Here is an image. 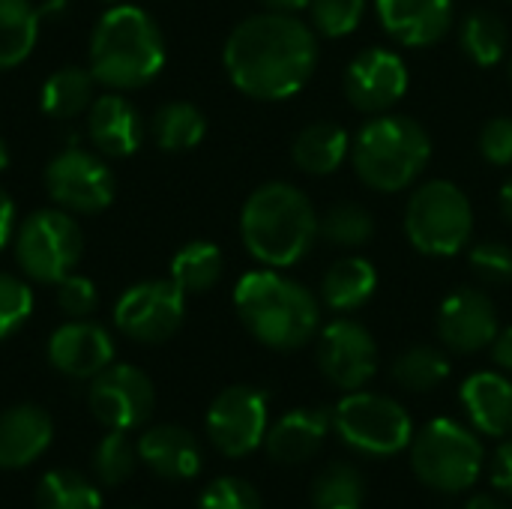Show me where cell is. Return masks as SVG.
Instances as JSON below:
<instances>
[{
    "label": "cell",
    "instance_id": "cell-9",
    "mask_svg": "<svg viewBox=\"0 0 512 509\" xmlns=\"http://www.w3.org/2000/svg\"><path fill=\"white\" fill-rule=\"evenodd\" d=\"M84 249V234L66 210H36L21 222L15 258L36 282L57 285L72 273Z\"/></svg>",
    "mask_w": 512,
    "mask_h": 509
},
{
    "label": "cell",
    "instance_id": "cell-45",
    "mask_svg": "<svg viewBox=\"0 0 512 509\" xmlns=\"http://www.w3.org/2000/svg\"><path fill=\"white\" fill-rule=\"evenodd\" d=\"M267 9L273 12H297V9H309V0H261Z\"/></svg>",
    "mask_w": 512,
    "mask_h": 509
},
{
    "label": "cell",
    "instance_id": "cell-34",
    "mask_svg": "<svg viewBox=\"0 0 512 509\" xmlns=\"http://www.w3.org/2000/svg\"><path fill=\"white\" fill-rule=\"evenodd\" d=\"M36 509H102V501L81 474L51 471L36 489Z\"/></svg>",
    "mask_w": 512,
    "mask_h": 509
},
{
    "label": "cell",
    "instance_id": "cell-23",
    "mask_svg": "<svg viewBox=\"0 0 512 509\" xmlns=\"http://www.w3.org/2000/svg\"><path fill=\"white\" fill-rule=\"evenodd\" d=\"M462 405L471 423L492 438L512 432V381L498 372H477L462 384Z\"/></svg>",
    "mask_w": 512,
    "mask_h": 509
},
{
    "label": "cell",
    "instance_id": "cell-24",
    "mask_svg": "<svg viewBox=\"0 0 512 509\" xmlns=\"http://www.w3.org/2000/svg\"><path fill=\"white\" fill-rule=\"evenodd\" d=\"M378 288V270L360 255H345L321 279V300L333 312H357L372 300Z\"/></svg>",
    "mask_w": 512,
    "mask_h": 509
},
{
    "label": "cell",
    "instance_id": "cell-3",
    "mask_svg": "<svg viewBox=\"0 0 512 509\" xmlns=\"http://www.w3.org/2000/svg\"><path fill=\"white\" fill-rule=\"evenodd\" d=\"M246 252L264 267H291L309 255L318 237V213L309 195L285 180L258 186L240 213Z\"/></svg>",
    "mask_w": 512,
    "mask_h": 509
},
{
    "label": "cell",
    "instance_id": "cell-18",
    "mask_svg": "<svg viewBox=\"0 0 512 509\" xmlns=\"http://www.w3.org/2000/svg\"><path fill=\"white\" fill-rule=\"evenodd\" d=\"M48 360L57 372L69 378H96L102 369L111 366L114 342L99 324L78 318L54 330L48 342Z\"/></svg>",
    "mask_w": 512,
    "mask_h": 509
},
{
    "label": "cell",
    "instance_id": "cell-28",
    "mask_svg": "<svg viewBox=\"0 0 512 509\" xmlns=\"http://www.w3.org/2000/svg\"><path fill=\"white\" fill-rule=\"evenodd\" d=\"M222 267H225V258H222V249L216 243L192 240V243H186L174 255V261H171V282L183 294H204V291H210L219 282Z\"/></svg>",
    "mask_w": 512,
    "mask_h": 509
},
{
    "label": "cell",
    "instance_id": "cell-8",
    "mask_svg": "<svg viewBox=\"0 0 512 509\" xmlns=\"http://www.w3.org/2000/svg\"><path fill=\"white\" fill-rule=\"evenodd\" d=\"M333 429L351 450L378 459L402 453L414 438L411 414L399 402L363 390L348 393L336 405Z\"/></svg>",
    "mask_w": 512,
    "mask_h": 509
},
{
    "label": "cell",
    "instance_id": "cell-6",
    "mask_svg": "<svg viewBox=\"0 0 512 509\" xmlns=\"http://www.w3.org/2000/svg\"><path fill=\"white\" fill-rule=\"evenodd\" d=\"M474 231V207L450 180H429L414 189L405 207L408 243L429 258H450L465 249Z\"/></svg>",
    "mask_w": 512,
    "mask_h": 509
},
{
    "label": "cell",
    "instance_id": "cell-25",
    "mask_svg": "<svg viewBox=\"0 0 512 509\" xmlns=\"http://www.w3.org/2000/svg\"><path fill=\"white\" fill-rule=\"evenodd\" d=\"M351 153V138L348 132L333 123V120H315L306 129L297 132L291 156L294 165L306 174H333Z\"/></svg>",
    "mask_w": 512,
    "mask_h": 509
},
{
    "label": "cell",
    "instance_id": "cell-31",
    "mask_svg": "<svg viewBox=\"0 0 512 509\" xmlns=\"http://www.w3.org/2000/svg\"><path fill=\"white\" fill-rule=\"evenodd\" d=\"M450 378V360L432 345H414L393 363V381L408 393H432Z\"/></svg>",
    "mask_w": 512,
    "mask_h": 509
},
{
    "label": "cell",
    "instance_id": "cell-5",
    "mask_svg": "<svg viewBox=\"0 0 512 509\" xmlns=\"http://www.w3.org/2000/svg\"><path fill=\"white\" fill-rule=\"evenodd\" d=\"M432 159V138L414 117L378 114L351 144V162L357 177L375 192L408 189Z\"/></svg>",
    "mask_w": 512,
    "mask_h": 509
},
{
    "label": "cell",
    "instance_id": "cell-26",
    "mask_svg": "<svg viewBox=\"0 0 512 509\" xmlns=\"http://www.w3.org/2000/svg\"><path fill=\"white\" fill-rule=\"evenodd\" d=\"M93 72L81 66H63L42 84V111L54 120H72L93 105Z\"/></svg>",
    "mask_w": 512,
    "mask_h": 509
},
{
    "label": "cell",
    "instance_id": "cell-44",
    "mask_svg": "<svg viewBox=\"0 0 512 509\" xmlns=\"http://www.w3.org/2000/svg\"><path fill=\"white\" fill-rule=\"evenodd\" d=\"M12 228H15V204H12V198L0 189V249L9 243Z\"/></svg>",
    "mask_w": 512,
    "mask_h": 509
},
{
    "label": "cell",
    "instance_id": "cell-10",
    "mask_svg": "<svg viewBox=\"0 0 512 509\" xmlns=\"http://www.w3.org/2000/svg\"><path fill=\"white\" fill-rule=\"evenodd\" d=\"M186 315V294L171 279H150L132 285L114 306L117 330L135 342H168Z\"/></svg>",
    "mask_w": 512,
    "mask_h": 509
},
{
    "label": "cell",
    "instance_id": "cell-30",
    "mask_svg": "<svg viewBox=\"0 0 512 509\" xmlns=\"http://www.w3.org/2000/svg\"><path fill=\"white\" fill-rule=\"evenodd\" d=\"M207 120L192 102H168L153 114V138L168 153L192 150L204 141Z\"/></svg>",
    "mask_w": 512,
    "mask_h": 509
},
{
    "label": "cell",
    "instance_id": "cell-12",
    "mask_svg": "<svg viewBox=\"0 0 512 509\" xmlns=\"http://www.w3.org/2000/svg\"><path fill=\"white\" fill-rule=\"evenodd\" d=\"M207 435L222 456H249L267 438V396L246 384L222 390L207 411Z\"/></svg>",
    "mask_w": 512,
    "mask_h": 509
},
{
    "label": "cell",
    "instance_id": "cell-20",
    "mask_svg": "<svg viewBox=\"0 0 512 509\" xmlns=\"http://www.w3.org/2000/svg\"><path fill=\"white\" fill-rule=\"evenodd\" d=\"M138 459L165 480H192L201 465V447L183 426H153L138 441Z\"/></svg>",
    "mask_w": 512,
    "mask_h": 509
},
{
    "label": "cell",
    "instance_id": "cell-27",
    "mask_svg": "<svg viewBox=\"0 0 512 509\" xmlns=\"http://www.w3.org/2000/svg\"><path fill=\"white\" fill-rule=\"evenodd\" d=\"M459 39H462V51L477 66H495V63H501L504 54H507V48H510L507 21L498 12H492V9H474V12H468V18L462 21Z\"/></svg>",
    "mask_w": 512,
    "mask_h": 509
},
{
    "label": "cell",
    "instance_id": "cell-14",
    "mask_svg": "<svg viewBox=\"0 0 512 509\" xmlns=\"http://www.w3.org/2000/svg\"><path fill=\"white\" fill-rule=\"evenodd\" d=\"M156 393L150 378L126 363L108 366L93 378L90 387V411L99 423L117 432H129L153 414Z\"/></svg>",
    "mask_w": 512,
    "mask_h": 509
},
{
    "label": "cell",
    "instance_id": "cell-32",
    "mask_svg": "<svg viewBox=\"0 0 512 509\" xmlns=\"http://www.w3.org/2000/svg\"><path fill=\"white\" fill-rule=\"evenodd\" d=\"M363 504H366V480L348 462L327 465L312 483L315 509H363Z\"/></svg>",
    "mask_w": 512,
    "mask_h": 509
},
{
    "label": "cell",
    "instance_id": "cell-42",
    "mask_svg": "<svg viewBox=\"0 0 512 509\" xmlns=\"http://www.w3.org/2000/svg\"><path fill=\"white\" fill-rule=\"evenodd\" d=\"M492 486L512 498V441L501 444L492 456Z\"/></svg>",
    "mask_w": 512,
    "mask_h": 509
},
{
    "label": "cell",
    "instance_id": "cell-11",
    "mask_svg": "<svg viewBox=\"0 0 512 509\" xmlns=\"http://www.w3.org/2000/svg\"><path fill=\"white\" fill-rule=\"evenodd\" d=\"M45 189L66 213H99L114 201V174L99 156L69 147L48 162Z\"/></svg>",
    "mask_w": 512,
    "mask_h": 509
},
{
    "label": "cell",
    "instance_id": "cell-4",
    "mask_svg": "<svg viewBox=\"0 0 512 509\" xmlns=\"http://www.w3.org/2000/svg\"><path fill=\"white\" fill-rule=\"evenodd\" d=\"M165 66L159 24L138 6L108 9L90 39V72L99 84L135 90L150 84Z\"/></svg>",
    "mask_w": 512,
    "mask_h": 509
},
{
    "label": "cell",
    "instance_id": "cell-38",
    "mask_svg": "<svg viewBox=\"0 0 512 509\" xmlns=\"http://www.w3.org/2000/svg\"><path fill=\"white\" fill-rule=\"evenodd\" d=\"M30 312H33L30 288L12 273H0V342L9 339L18 327H24Z\"/></svg>",
    "mask_w": 512,
    "mask_h": 509
},
{
    "label": "cell",
    "instance_id": "cell-35",
    "mask_svg": "<svg viewBox=\"0 0 512 509\" xmlns=\"http://www.w3.org/2000/svg\"><path fill=\"white\" fill-rule=\"evenodd\" d=\"M135 462H138V447H132L126 432H117V429H111L102 438V444L96 447V456H93L96 477L105 486L126 483L132 477V471H135Z\"/></svg>",
    "mask_w": 512,
    "mask_h": 509
},
{
    "label": "cell",
    "instance_id": "cell-39",
    "mask_svg": "<svg viewBox=\"0 0 512 509\" xmlns=\"http://www.w3.org/2000/svg\"><path fill=\"white\" fill-rule=\"evenodd\" d=\"M198 509H261V495L240 477H222L204 489Z\"/></svg>",
    "mask_w": 512,
    "mask_h": 509
},
{
    "label": "cell",
    "instance_id": "cell-37",
    "mask_svg": "<svg viewBox=\"0 0 512 509\" xmlns=\"http://www.w3.org/2000/svg\"><path fill=\"white\" fill-rule=\"evenodd\" d=\"M468 264L474 276L486 285L512 282V246L504 240H483L471 249Z\"/></svg>",
    "mask_w": 512,
    "mask_h": 509
},
{
    "label": "cell",
    "instance_id": "cell-29",
    "mask_svg": "<svg viewBox=\"0 0 512 509\" xmlns=\"http://www.w3.org/2000/svg\"><path fill=\"white\" fill-rule=\"evenodd\" d=\"M39 36V12L30 0H0V69L30 57Z\"/></svg>",
    "mask_w": 512,
    "mask_h": 509
},
{
    "label": "cell",
    "instance_id": "cell-7",
    "mask_svg": "<svg viewBox=\"0 0 512 509\" xmlns=\"http://www.w3.org/2000/svg\"><path fill=\"white\" fill-rule=\"evenodd\" d=\"M486 453L480 438L456 420L438 417L411 438V465L423 486L456 495L477 483Z\"/></svg>",
    "mask_w": 512,
    "mask_h": 509
},
{
    "label": "cell",
    "instance_id": "cell-19",
    "mask_svg": "<svg viewBox=\"0 0 512 509\" xmlns=\"http://www.w3.org/2000/svg\"><path fill=\"white\" fill-rule=\"evenodd\" d=\"M330 429H333V414L321 408H297L267 432L264 438L267 456L279 465H303L318 453Z\"/></svg>",
    "mask_w": 512,
    "mask_h": 509
},
{
    "label": "cell",
    "instance_id": "cell-47",
    "mask_svg": "<svg viewBox=\"0 0 512 509\" xmlns=\"http://www.w3.org/2000/svg\"><path fill=\"white\" fill-rule=\"evenodd\" d=\"M501 213H504V219L512 225V180H507L504 189H501Z\"/></svg>",
    "mask_w": 512,
    "mask_h": 509
},
{
    "label": "cell",
    "instance_id": "cell-1",
    "mask_svg": "<svg viewBox=\"0 0 512 509\" xmlns=\"http://www.w3.org/2000/svg\"><path fill=\"white\" fill-rule=\"evenodd\" d=\"M225 72L231 84L261 102L300 93L318 66L315 27L294 12H261L243 18L225 39Z\"/></svg>",
    "mask_w": 512,
    "mask_h": 509
},
{
    "label": "cell",
    "instance_id": "cell-21",
    "mask_svg": "<svg viewBox=\"0 0 512 509\" xmlns=\"http://www.w3.org/2000/svg\"><path fill=\"white\" fill-rule=\"evenodd\" d=\"M51 417L36 405H15L0 414V468H27L51 444Z\"/></svg>",
    "mask_w": 512,
    "mask_h": 509
},
{
    "label": "cell",
    "instance_id": "cell-15",
    "mask_svg": "<svg viewBox=\"0 0 512 509\" xmlns=\"http://www.w3.org/2000/svg\"><path fill=\"white\" fill-rule=\"evenodd\" d=\"M345 93L357 111L387 114L408 93V66L390 48H366L345 69Z\"/></svg>",
    "mask_w": 512,
    "mask_h": 509
},
{
    "label": "cell",
    "instance_id": "cell-22",
    "mask_svg": "<svg viewBox=\"0 0 512 509\" xmlns=\"http://www.w3.org/2000/svg\"><path fill=\"white\" fill-rule=\"evenodd\" d=\"M87 129H90V138L99 147V153L114 156V159L132 156L144 138L141 114L120 93H105L90 105V126Z\"/></svg>",
    "mask_w": 512,
    "mask_h": 509
},
{
    "label": "cell",
    "instance_id": "cell-48",
    "mask_svg": "<svg viewBox=\"0 0 512 509\" xmlns=\"http://www.w3.org/2000/svg\"><path fill=\"white\" fill-rule=\"evenodd\" d=\"M6 165H9V153H6V144L0 141V171H3Z\"/></svg>",
    "mask_w": 512,
    "mask_h": 509
},
{
    "label": "cell",
    "instance_id": "cell-33",
    "mask_svg": "<svg viewBox=\"0 0 512 509\" xmlns=\"http://www.w3.org/2000/svg\"><path fill=\"white\" fill-rule=\"evenodd\" d=\"M318 234L330 246L360 249L375 234V219H372V213L363 204H357V201H339V204L327 207L324 216L318 219Z\"/></svg>",
    "mask_w": 512,
    "mask_h": 509
},
{
    "label": "cell",
    "instance_id": "cell-46",
    "mask_svg": "<svg viewBox=\"0 0 512 509\" xmlns=\"http://www.w3.org/2000/svg\"><path fill=\"white\" fill-rule=\"evenodd\" d=\"M465 509H507L501 501H495L492 495H474L468 504H465Z\"/></svg>",
    "mask_w": 512,
    "mask_h": 509
},
{
    "label": "cell",
    "instance_id": "cell-2",
    "mask_svg": "<svg viewBox=\"0 0 512 509\" xmlns=\"http://www.w3.org/2000/svg\"><path fill=\"white\" fill-rule=\"evenodd\" d=\"M234 309L243 327L273 351H297L318 336V297L279 270H252L234 288Z\"/></svg>",
    "mask_w": 512,
    "mask_h": 509
},
{
    "label": "cell",
    "instance_id": "cell-16",
    "mask_svg": "<svg viewBox=\"0 0 512 509\" xmlns=\"http://www.w3.org/2000/svg\"><path fill=\"white\" fill-rule=\"evenodd\" d=\"M438 336L456 354H477L498 336V312L489 294L477 288H456L438 309Z\"/></svg>",
    "mask_w": 512,
    "mask_h": 509
},
{
    "label": "cell",
    "instance_id": "cell-43",
    "mask_svg": "<svg viewBox=\"0 0 512 509\" xmlns=\"http://www.w3.org/2000/svg\"><path fill=\"white\" fill-rule=\"evenodd\" d=\"M489 348H492V360H495L504 372H512V327L498 330V336H495V342H492Z\"/></svg>",
    "mask_w": 512,
    "mask_h": 509
},
{
    "label": "cell",
    "instance_id": "cell-17",
    "mask_svg": "<svg viewBox=\"0 0 512 509\" xmlns=\"http://www.w3.org/2000/svg\"><path fill=\"white\" fill-rule=\"evenodd\" d=\"M381 27L408 48H429L453 27V0H375Z\"/></svg>",
    "mask_w": 512,
    "mask_h": 509
},
{
    "label": "cell",
    "instance_id": "cell-13",
    "mask_svg": "<svg viewBox=\"0 0 512 509\" xmlns=\"http://www.w3.org/2000/svg\"><path fill=\"white\" fill-rule=\"evenodd\" d=\"M318 366L333 387L345 393L363 390L378 372L375 336L351 318L327 324L318 336Z\"/></svg>",
    "mask_w": 512,
    "mask_h": 509
},
{
    "label": "cell",
    "instance_id": "cell-40",
    "mask_svg": "<svg viewBox=\"0 0 512 509\" xmlns=\"http://www.w3.org/2000/svg\"><path fill=\"white\" fill-rule=\"evenodd\" d=\"M480 156L489 165H512V117H495L480 129Z\"/></svg>",
    "mask_w": 512,
    "mask_h": 509
},
{
    "label": "cell",
    "instance_id": "cell-41",
    "mask_svg": "<svg viewBox=\"0 0 512 509\" xmlns=\"http://www.w3.org/2000/svg\"><path fill=\"white\" fill-rule=\"evenodd\" d=\"M57 303L69 318H87L96 309V285L84 276H66L57 282Z\"/></svg>",
    "mask_w": 512,
    "mask_h": 509
},
{
    "label": "cell",
    "instance_id": "cell-36",
    "mask_svg": "<svg viewBox=\"0 0 512 509\" xmlns=\"http://www.w3.org/2000/svg\"><path fill=\"white\" fill-rule=\"evenodd\" d=\"M369 0H309L315 33L339 39L360 27Z\"/></svg>",
    "mask_w": 512,
    "mask_h": 509
},
{
    "label": "cell",
    "instance_id": "cell-49",
    "mask_svg": "<svg viewBox=\"0 0 512 509\" xmlns=\"http://www.w3.org/2000/svg\"><path fill=\"white\" fill-rule=\"evenodd\" d=\"M510 81H512V63H510Z\"/></svg>",
    "mask_w": 512,
    "mask_h": 509
}]
</instances>
